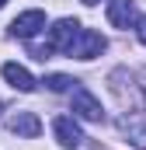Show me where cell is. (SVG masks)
Masks as SVG:
<instances>
[{
	"instance_id": "cell-3",
	"label": "cell",
	"mask_w": 146,
	"mask_h": 150,
	"mask_svg": "<svg viewBox=\"0 0 146 150\" xmlns=\"http://www.w3.org/2000/svg\"><path fill=\"white\" fill-rule=\"evenodd\" d=\"M52 136H56L59 147H66V150H77L84 143V133H80V126H77L73 115H56L52 119Z\"/></svg>"
},
{
	"instance_id": "cell-7",
	"label": "cell",
	"mask_w": 146,
	"mask_h": 150,
	"mask_svg": "<svg viewBox=\"0 0 146 150\" xmlns=\"http://www.w3.org/2000/svg\"><path fill=\"white\" fill-rule=\"evenodd\" d=\"M108 21L115 28H132L136 25V0H108Z\"/></svg>"
},
{
	"instance_id": "cell-6",
	"label": "cell",
	"mask_w": 146,
	"mask_h": 150,
	"mask_svg": "<svg viewBox=\"0 0 146 150\" xmlns=\"http://www.w3.org/2000/svg\"><path fill=\"white\" fill-rule=\"evenodd\" d=\"M0 74H4V80H7L14 91H21V94H32V91H35V84H38V80L28 74L21 63H4V67H0Z\"/></svg>"
},
{
	"instance_id": "cell-10",
	"label": "cell",
	"mask_w": 146,
	"mask_h": 150,
	"mask_svg": "<svg viewBox=\"0 0 146 150\" xmlns=\"http://www.w3.org/2000/svg\"><path fill=\"white\" fill-rule=\"evenodd\" d=\"M45 84H49V91H56V94H59V91H70L77 80L66 77V74H49V77H45Z\"/></svg>"
},
{
	"instance_id": "cell-4",
	"label": "cell",
	"mask_w": 146,
	"mask_h": 150,
	"mask_svg": "<svg viewBox=\"0 0 146 150\" xmlns=\"http://www.w3.org/2000/svg\"><path fill=\"white\" fill-rule=\"evenodd\" d=\"M80 32V21H73V18H63V21H56L52 28H49V38H45V45L52 49V52H66L70 49V42L77 38Z\"/></svg>"
},
{
	"instance_id": "cell-9",
	"label": "cell",
	"mask_w": 146,
	"mask_h": 150,
	"mask_svg": "<svg viewBox=\"0 0 146 150\" xmlns=\"http://www.w3.org/2000/svg\"><path fill=\"white\" fill-rule=\"evenodd\" d=\"M122 129L132 136V143L139 150H146V122H139V119H122Z\"/></svg>"
},
{
	"instance_id": "cell-1",
	"label": "cell",
	"mask_w": 146,
	"mask_h": 150,
	"mask_svg": "<svg viewBox=\"0 0 146 150\" xmlns=\"http://www.w3.org/2000/svg\"><path fill=\"white\" fill-rule=\"evenodd\" d=\"M108 49V38L101 35V32H94V28H80L77 38L70 42V49H66V56H77V59H94V56H101Z\"/></svg>"
},
{
	"instance_id": "cell-12",
	"label": "cell",
	"mask_w": 146,
	"mask_h": 150,
	"mask_svg": "<svg viewBox=\"0 0 146 150\" xmlns=\"http://www.w3.org/2000/svg\"><path fill=\"white\" fill-rule=\"evenodd\" d=\"M84 4H87V7H94V4H98V0H84Z\"/></svg>"
},
{
	"instance_id": "cell-5",
	"label": "cell",
	"mask_w": 146,
	"mask_h": 150,
	"mask_svg": "<svg viewBox=\"0 0 146 150\" xmlns=\"http://www.w3.org/2000/svg\"><path fill=\"white\" fill-rule=\"evenodd\" d=\"M42 28H45V14H42V11H25V14H18V18L11 21V35L25 38V42H32Z\"/></svg>"
},
{
	"instance_id": "cell-2",
	"label": "cell",
	"mask_w": 146,
	"mask_h": 150,
	"mask_svg": "<svg viewBox=\"0 0 146 150\" xmlns=\"http://www.w3.org/2000/svg\"><path fill=\"white\" fill-rule=\"evenodd\" d=\"M70 112L73 119H87V122H101V115H105V108H101V101L87 91V87H73V101H70Z\"/></svg>"
},
{
	"instance_id": "cell-13",
	"label": "cell",
	"mask_w": 146,
	"mask_h": 150,
	"mask_svg": "<svg viewBox=\"0 0 146 150\" xmlns=\"http://www.w3.org/2000/svg\"><path fill=\"white\" fill-rule=\"evenodd\" d=\"M4 4H7V0H0V7H4Z\"/></svg>"
},
{
	"instance_id": "cell-8",
	"label": "cell",
	"mask_w": 146,
	"mask_h": 150,
	"mask_svg": "<svg viewBox=\"0 0 146 150\" xmlns=\"http://www.w3.org/2000/svg\"><path fill=\"white\" fill-rule=\"evenodd\" d=\"M7 129L18 133V136H25V140H35L38 133H42V122H38L35 112H18V115L7 119Z\"/></svg>"
},
{
	"instance_id": "cell-11",
	"label": "cell",
	"mask_w": 146,
	"mask_h": 150,
	"mask_svg": "<svg viewBox=\"0 0 146 150\" xmlns=\"http://www.w3.org/2000/svg\"><path fill=\"white\" fill-rule=\"evenodd\" d=\"M136 38L146 45V18H136Z\"/></svg>"
}]
</instances>
